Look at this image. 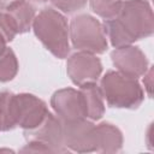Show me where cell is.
Returning a JSON list of instances; mask_svg holds the SVG:
<instances>
[{
	"label": "cell",
	"mask_w": 154,
	"mask_h": 154,
	"mask_svg": "<svg viewBox=\"0 0 154 154\" xmlns=\"http://www.w3.org/2000/svg\"><path fill=\"white\" fill-rule=\"evenodd\" d=\"M103 30L114 48L153 35L154 17L147 0H123L116 17L103 20Z\"/></svg>",
	"instance_id": "6da1fadb"
},
{
	"label": "cell",
	"mask_w": 154,
	"mask_h": 154,
	"mask_svg": "<svg viewBox=\"0 0 154 154\" xmlns=\"http://www.w3.org/2000/svg\"><path fill=\"white\" fill-rule=\"evenodd\" d=\"M31 29L47 51L59 59L70 54V30L65 16L52 7H46L35 16Z\"/></svg>",
	"instance_id": "7a4b0ae2"
},
{
	"label": "cell",
	"mask_w": 154,
	"mask_h": 154,
	"mask_svg": "<svg viewBox=\"0 0 154 154\" xmlns=\"http://www.w3.org/2000/svg\"><path fill=\"white\" fill-rule=\"evenodd\" d=\"M100 89L108 106L136 109L144 100V91L137 78L119 71H107L101 78Z\"/></svg>",
	"instance_id": "3957f363"
},
{
	"label": "cell",
	"mask_w": 154,
	"mask_h": 154,
	"mask_svg": "<svg viewBox=\"0 0 154 154\" xmlns=\"http://www.w3.org/2000/svg\"><path fill=\"white\" fill-rule=\"evenodd\" d=\"M70 40L77 51L102 54L107 49V38L102 24L93 16L83 13L72 18L70 25Z\"/></svg>",
	"instance_id": "277c9868"
},
{
	"label": "cell",
	"mask_w": 154,
	"mask_h": 154,
	"mask_svg": "<svg viewBox=\"0 0 154 154\" xmlns=\"http://www.w3.org/2000/svg\"><path fill=\"white\" fill-rule=\"evenodd\" d=\"M63 142L69 152H95V124L88 118L61 122Z\"/></svg>",
	"instance_id": "5b68a950"
},
{
	"label": "cell",
	"mask_w": 154,
	"mask_h": 154,
	"mask_svg": "<svg viewBox=\"0 0 154 154\" xmlns=\"http://www.w3.org/2000/svg\"><path fill=\"white\" fill-rule=\"evenodd\" d=\"M66 72L75 85H82L88 82H96L102 72L101 60L96 54L78 51L67 58Z\"/></svg>",
	"instance_id": "8992f818"
},
{
	"label": "cell",
	"mask_w": 154,
	"mask_h": 154,
	"mask_svg": "<svg viewBox=\"0 0 154 154\" xmlns=\"http://www.w3.org/2000/svg\"><path fill=\"white\" fill-rule=\"evenodd\" d=\"M17 126L29 131L38 126L48 114V107L43 100L29 93L16 94Z\"/></svg>",
	"instance_id": "52a82bcc"
},
{
	"label": "cell",
	"mask_w": 154,
	"mask_h": 154,
	"mask_svg": "<svg viewBox=\"0 0 154 154\" xmlns=\"http://www.w3.org/2000/svg\"><path fill=\"white\" fill-rule=\"evenodd\" d=\"M51 106L61 122L77 120L85 117L83 100L79 90L64 88L54 91L51 97Z\"/></svg>",
	"instance_id": "ba28073f"
},
{
	"label": "cell",
	"mask_w": 154,
	"mask_h": 154,
	"mask_svg": "<svg viewBox=\"0 0 154 154\" xmlns=\"http://www.w3.org/2000/svg\"><path fill=\"white\" fill-rule=\"evenodd\" d=\"M111 59L119 72L135 78L143 76L149 69L146 54L138 47L132 45L113 49Z\"/></svg>",
	"instance_id": "9c48e42d"
},
{
	"label": "cell",
	"mask_w": 154,
	"mask_h": 154,
	"mask_svg": "<svg viewBox=\"0 0 154 154\" xmlns=\"http://www.w3.org/2000/svg\"><path fill=\"white\" fill-rule=\"evenodd\" d=\"M28 141L36 140L47 144L53 153H66L69 149L63 142V125L61 120L53 113L48 112L43 122L32 130L24 131Z\"/></svg>",
	"instance_id": "30bf717a"
},
{
	"label": "cell",
	"mask_w": 154,
	"mask_h": 154,
	"mask_svg": "<svg viewBox=\"0 0 154 154\" xmlns=\"http://www.w3.org/2000/svg\"><path fill=\"white\" fill-rule=\"evenodd\" d=\"M123 147V134L113 124L103 122L95 125V152L117 153Z\"/></svg>",
	"instance_id": "8fae6325"
},
{
	"label": "cell",
	"mask_w": 154,
	"mask_h": 154,
	"mask_svg": "<svg viewBox=\"0 0 154 154\" xmlns=\"http://www.w3.org/2000/svg\"><path fill=\"white\" fill-rule=\"evenodd\" d=\"M85 117L90 120H99L105 114L103 95L96 82H88L79 85Z\"/></svg>",
	"instance_id": "7c38bea8"
},
{
	"label": "cell",
	"mask_w": 154,
	"mask_h": 154,
	"mask_svg": "<svg viewBox=\"0 0 154 154\" xmlns=\"http://www.w3.org/2000/svg\"><path fill=\"white\" fill-rule=\"evenodd\" d=\"M4 11H6L11 16V18L17 28L18 34L28 32L31 29V25H32V22H34V18L36 14H35V7L29 1L20 0L18 2L8 6Z\"/></svg>",
	"instance_id": "4fadbf2b"
},
{
	"label": "cell",
	"mask_w": 154,
	"mask_h": 154,
	"mask_svg": "<svg viewBox=\"0 0 154 154\" xmlns=\"http://www.w3.org/2000/svg\"><path fill=\"white\" fill-rule=\"evenodd\" d=\"M17 126V99L8 90L0 91V130L10 131Z\"/></svg>",
	"instance_id": "5bb4252c"
},
{
	"label": "cell",
	"mask_w": 154,
	"mask_h": 154,
	"mask_svg": "<svg viewBox=\"0 0 154 154\" xmlns=\"http://www.w3.org/2000/svg\"><path fill=\"white\" fill-rule=\"evenodd\" d=\"M19 64L14 52L11 48H6V51L0 55V82H10L12 81L18 72Z\"/></svg>",
	"instance_id": "9a60e30c"
},
{
	"label": "cell",
	"mask_w": 154,
	"mask_h": 154,
	"mask_svg": "<svg viewBox=\"0 0 154 154\" xmlns=\"http://www.w3.org/2000/svg\"><path fill=\"white\" fill-rule=\"evenodd\" d=\"M94 13L103 19H111L117 16L123 0H89Z\"/></svg>",
	"instance_id": "2e32d148"
},
{
	"label": "cell",
	"mask_w": 154,
	"mask_h": 154,
	"mask_svg": "<svg viewBox=\"0 0 154 154\" xmlns=\"http://www.w3.org/2000/svg\"><path fill=\"white\" fill-rule=\"evenodd\" d=\"M18 34L17 28L11 18V16L6 12V11H1L0 12V35L7 41L11 42L16 35Z\"/></svg>",
	"instance_id": "e0dca14e"
},
{
	"label": "cell",
	"mask_w": 154,
	"mask_h": 154,
	"mask_svg": "<svg viewBox=\"0 0 154 154\" xmlns=\"http://www.w3.org/2000/svg\"><path fill=\"white\" fill-rule=\"evenodd\" d=\"M51 4L64 13L71 14L85 7L88 0H49Z\"/></svg>",
	"instance_id": "ac0fdd59"
},
{
	"label": "cell",
	"mask_w": 154,
	"mask_h": 154,
	"mask_svg": "<svg viewBox=\"0 0 154 154\" xmlns=\"http://www.w3.org/2000/svg\"><path fill=\"white\" fill-rule=\"evenodd\" d=\"M20 152L22 153H53L52 149L47 144H45L40 141H36V140H30L20 149Z\"/></svg>",
	"instance_id": "d6986e66"
},
{
	"label": "cell",
	"mask_w": 154,
	"mask_h": 154,
	"mask_svg": "<svg viewBox=\"0 0 154 154\" xmlns=\"http://www.w3.org/2000/svg\"><path fill=\"white\" fill-rule=\"evenodd\" d=\"M152 67H149L147 70V72L143 75L144 76V79H143V83H144V87L147 88V91H148V95L152 96Z\"/></svg>",
	"instance_id": "ffe728a7"
},
{
	"label": "cell",
	"mask_w": 154,
	"mask_h": 154,
	"mask_svg": "<svg viewBox=\"0 0 154 154\" xmlns=\"http://www.w3.org/2000/svg\"><path fill=\"white\" fill-rule=\"evenodd\" d=\"M18 1H20V0H0V8L5 10L8 6H11V5H13V4L18 2Z\"/></svg>",
	"instance_id": "44dd1931"
},
{
	"label": "cell",
	"mask_w": 154,
	"mask_h": 154,
	"mask_svg": "<svg viewBox=\"0 0 154 154\" xmlns=\"http://www.w3.org/2000/svg\"><path fill=\"white\" fill-rule=\"evenodd\" d=\"M6 48H7V41L0 35V55L6 51Z\"/></svg>",
	"instance_id": "7402d4cb"
},
{
	"label": "cell",
	"mask_w": 154,
	"mask_h": 154,
	"mask_svg": "<svg viewBox=\"0 0 154 154\" xmlns=\"http://www.w3.org/2000/svg\"><path fill=\"white\" fill-rule=\"evenodd\" d=\"M31 1H34V2H37V4H45V2H47L48 0H31Z\"/></svg>",
	"instance_id": "603a6c76"
},
{
	"label": "cell",
	"mask_w": 154,
	"mask_h": 154,
	"mask_svg": "<svg viewBox=\"0 0 154 154\" xmlns=\"http://www.w3.org/2000/svg\"><path fill=\"white\" fill-rule=\"evenodd\" d=\"M0 131H1V130H0Z\"/></svg>",
	"instance_id": "cb8c5ba5"
}]
</instances>
